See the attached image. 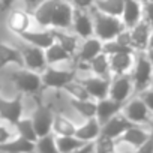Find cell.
<instances>
[{
    "mask_svg": "<svg viewBox=\"0 0 153 153\" xmlns=\"http://www.w3.org/2000/svg\"><path fill=\"white\" fill-rule=\"evenodd\" d=\"M90 12L93 17V24H95V36L99 38L102 42L116 39L126 29L120 17L108 15L105 12L98 11L96 8H92Z\"/></svg>",
    "mask_w": 153,
    "mask_h": 153,
    "instance_id": "cell-1",
    "label": "cell"
},
{
    "mask_svg": "<svg viewBox=\"0 0 153 153\" xmlns=\"http://www.w3.org/2000/svg\"><path fill=\"white\" fill-rule=\"evenodd\" d=\"M78 76L76 68H63V66H47L41 72L42 90H62L68 83Z\"/></svg>",
    "mask_w": 153,
    "mask_h": 153,
    "instance_id": "cell-2",
    "label": "cell"
},
{
    "mask_svg": "<svg viewBox=\"0 0 153 153\" xmlns=\"http://www.w3.org/2000/svg\"><path fill=\"white\" fill-rule=\"evenodd\" d=\"M11 80L20 93L26 95H38L42 90V78L41 72L27 69L24 66H17V69L11 74Z\"/></svg>",
    "mask_w": 153,
    "mask_h": 153,
    "instance_id": "cell-3",
    "label": "cell"
},
{
    "mask_svg": "<svg viewBox=\"0 0 153 153\" xmlns=\"http://www.w3.org/2000/svg\"><path fill=\"white\" fill-rule=\"evenodd\" d=\"M129 75L132 78L135 95H140L141 92H144L150 87L152 78H153V66L150 65L144 51H138L135 54V63H134Z\"/></svg>",
    "mask_w": 153,
    "mask_h": 153,
    "instance_id": "cell-4",
    "label": "cell"
},
{
    "mask_svg": "<svg viewBox=\"0 0 153 153\" xmlns=\"http://www.w3.org/2000/svg\"><path fill=\"white\" fill-rule=\"evenodd\" d=\"M152 125H132L116 140V152L132 150L138 152L149 140Z\"/></svg>",
    "mask_w": 153,
    "mask_h": 153,
    "instance_id": "cell-5",
    "label": "cell"
},
{
    "mask_svg": "<svg viewBox=\"0 0 153 153\" xmlns=\"http://www.w3.org/2000/svg\"><path fill=\"white\" fill-rule=\"evenodd\" d=\"M122 113L134 125H152L153 114L140 95H132L122 107Z\"/></svg>",
    "mask_w": 153,
    "mask_h": 153,
    "instance_id": "cell-6",
    "label": "cell"
},
{
    "mask_svg": "<svg viewBox=\"0 0 153 153\" xmlns=\"http://www.w3.org/2000/svg\"><path fill=\"white\" fill-rule=\"evenodd\" d=\"M102 45H104V42L96 36L81 39V44H80L78 50H76L75 56H74L75 68L76 69H80V68L87 69V63L93 57H96L99 53H102Z\"/></svg>",
    "mask_w": 153,
    "mask_h": 153,
    "instance_id": "cell-7",
    "label": "cell"
},
{
    "mask_svg": "<svg viewBox=\"0 0 153 153\" xmlns=\"http://www.w3.org/2000/svg\"><path fill=\"white\" fill-rule=\"evenodd\" d=\"M24 116V95L20 93L15 98L0 96V120L9 125H15Z\"/></svg>",
    "mask_w": 153,
    "mask_h": 153,
    "instance_id": "cell-8",
    "label": "cell"
},
{
    "mask_svg": "<svg viewBox=\"0 0 153 153\" xmlns=\"http://www.w3.org/2000/svg\"><path fill=\"white\" fill-rule=\"evenodd\" d=\"M33 24L32 12L26 8H9L6 14V27L11 33L20 36L23 32L30 30Z\"/></svg>",
    "mask_w": 153,
    "mask_h": 153,
    "instance_id": "cell-9",
    "label": "cell"
},
{
    "mask_svg": "<svg viewBox=\"0 0 153 153\" xmlns=\"http://www.w3.org/2000/svg\"><path fill=\"white\" fill-rule=\"evenodd\" d=\"M132 95H135V92H134V84H132V78L129 74L111 76L110 90H108V96L111 99L125 104Z\"/></svg>",
    "mask_w": 153,
    "mask_h": 153,
    "instance_id": "cell-10",
    "label": "cell"
},
{
    "mask_svg": "<svg viewBox=\"0 0 153 153\" xmlns=\"http://www.w3.org/2000/svg\"><path fill=\"white\" fill-rule=\"evenodd\" d=\"M21 56H23V66L36 72H42L48 65H47V59H45V50L23 42V45L20 47Z\"/></svg>",
    "mask_w": 153,
    "mask_h": 153,
    "instance_id": "cell-11",
    "label": "cell"
},
{
    "mask_svg": "<svg viewBox=\"0 0 153 153\" xmlns=\"http://www.w3.org/2000/svg\"><path fill=\"white\" fill-rule=\"evenodd\" d=\"M71 30L81 39L95 36V24H93L92 12L87 9H75Z\"/></svg>",
    "mask_w": 153,
    "mask_h": 153,
    "instance_id": "cell-12",
    "label": "cell"
},
{
    "mask_svg": "<svg viewBox=\"0 0 153 153\" xmlns=\"http://www.w3.org/2000/svg\"><path fill=\"white\" fill-rule=\"evenodd\" d=\"M78 80L83 83V86L86 87V90L89 92V95L93 101H98V99L108 96L111 78H104V76L89 74V75H84V76H78Z\"/></svg>",
    "mask_w": 153,
    "mask_h": 153,
    "instance_id": "cell-13",
    "label": "cell"
},
{
    "mask_svg": "<svg viewBox=\"0 0 153 153\" xmlns=\"http://www.w3.org/2000/svg\"><path fill=\"white\" fill-rule=\"evenodd\" d=\"M74 11H75L74 6L68 0H57L54 12H53V18H51V29L71 30Z\"/></svg>",
    "mask_w": 153,
    "mask_h": 153,
    "instance_id": "cell-14",
    "label": "cell"
},
{
    "mask_svg": "<svg viewBox=\"0 0 153 153\" xmlns=\"http://www.w3.org/2000/svg\"><path fill=\"white\" fill-rule=\"evenodd\" d=\"M30 117L33 120L38 137L51 132V125H53V117H54V111L51 107L39 102L36 105V108L33 110V113L30 114Z\"/></svg>",
    "mask_w": 153,
    "mask_h": 153,
    "instance_id": "cell-15",
    "label": "cell"
},
{
    "mask_svg": "<svg viewBox=\"0 0 153 153\" xmlns=\"http://www.w3.org/2000/svg\"><path fill=\"white\" fill-rule=\"evenodd\" d=\"M128 30H129V36H131V47L135 50V53L146 51L147 45H149L150 33H152V26L144 18H141L137 24H134Z\"/></svg>",
    "mask_w": 153,
    "mask_h": 153,
    "instance_id": "cell-16",
    "label": "cell"
},
{
    "mask_svg": "<svg viewBox=\"0 0 153 153\" xmlns=\"http://www.w3.org/2000/svg\"><path fill=\"white\" fill-rule=\"evenodd\" d=\"M20 39L23 42H27V44H32V45H36L42 50H47L51 44L56 42V38H54V32L53 29H42L39 27L38 30H26L20 35Z\"/></svg>",
    "mask_w": 153,
    "mask_h": 153,
    "instance_id": "cell-17",
    "label": "cell"
},
{
    "mask_svg": "<svg viewBox=\"0 0 153 153\" xmlns=\"http://www.w3.org/2000/svg\"><path fill=\"white\" fill-rule=\"evenodd\" d=\"M135 51L132 53H116L110 54V71L111 75H123V74H131L132 66L135 63Z\"/></svg>",
    "mask_w": 153,
    "mask_h": 153,
    "instance_id": "cell-18",
    "label": "cell"
},
{
    "mask_svg": "<svg viewBox=\"0 0 153 153\" xmlns=\"http://www.w3.org/2000/svg\"><path fill=\"white\" fill-rule=\"evenodd\" d=\"M56 3L57 0H41L36 5V8L32 11V17L38 27L51 29V18H53Z\"/></svg>",
    "mask_w": 153,
    "mask_h": 153,
    "instance_id": "cell-19",
    "label": "cell"
},
{
    "mask_svg": "<svg viewBox=\"0 0 153 153\" xmlns=\"http://www.w3.org/2000/svg\"><path fill=\"white\" fill-rule=\"evenodd\" d=\"M134 123L132 122H129L128 119H126V116L120 111V113H117L116 116H113L111 119H108L105 123H102V132L101 134H104V135H107V137H110V138H114V140H117L128 128H131Z\"/></svg>",
    "mask_w": 153,
    "mask_h": 153,
    "instance_id": "cell-20",
    "label": "cell"
},
{
    "mask_svg": "<svg viewBox=\"0 0 153 153\" xmlns=\"http://www.w3.org/2000/svg\"><path fill=\"white\" fill-rule=\"evenodd\" d=\"M101 132H102V125L95 116V117L84 119L83 123L76 125L75 137L80 138L81 141H93L101 135Z\"/></svg>",
    "mask_w": 153,
    "mask_h": 153,
    "instance_id": "cell-21",
    "label": "cell"
},
{
    "mask_svg": "<svg viewBox=\"0 0 153 153\" xmlns=\"http://www.w3.org/2000/svg\"><path fill=\"white\" fill-rule=\"evenodd\" d=\"M45 59L48 66H63L65 63H74V56L68 50H65L59 42L51 44L45 50Z\"/></svg>",
    "mask_w": 153,
    "mask_h": 153,
    "instance_id": "cell-22",
    "label": "cell"
},
{
    "mask_svg": "<svg viewBox=\"0 0 153 153\" xmlns=\"http://www.w3.org/2000/svg\"><path fill=\"white\" fill-rule=\"evenodd\" d=\"M122 107H123L122 102H117V101L111 99L110 96L102 98V99H98L96 101V119L102 125L108 119H111L113 116H116L117 113H120L122 111Z\"/></svg>",
    "mask_w": 153,
    "mask_h": 153,
    "instance_id": "cell-23",
    "label": "cell"
},
{
    "mask_svg": "<svg viewBox=\"0 0 153 153\" xmlns=\"http://www.w3.org/2000/svg\"><path fill=\"white\" fill-rule=\"evenodd\" d=\"M120 18L126 29L132 27L143 18V3L140 0H123V12Z\"/></svg>",
    "mask_w": 153,
    "mask_h": 153,
    "instance_id": "cell-24",
    "label": "cell"
},
{
    "mask_svg": "<svg viewBox=\"0 0 153 153\" xmlns=\"http://www.w3.org/2000/svg\"><path fill=\"white\" fill-rule=\"evenodd\" d=\"M9 65L23 66V56H21L20 47H14L6 42H0V71Z\"/></svg>",
    "mask_w": 153,
    "mask_h": 153,
    "instance_id": "cell-25",
    "label": "cell"
},
{
    "mask_svg": "<svg viewBox=\"0 0 153 153\" xmlns=\"http://www.w3.org/2000/svg\"><path fill=\"white\" fill-rule=\"evenodd\" d=\"M0 152H8V153H29L35 152V141H30L24 137L15 135L9 141L0 144Z\"/></svg>",
    "mask_w": 153,
    "mask_h": 153,
    "instance_id": "cell-26",
    "label": "cell"
},
{
    "mask_svg": "<svg viewBox=\"0 0 153 153\" xmlns=\"http://www.w3.org/2000/svg\"><path fill=\"white\" fill-rule=\"evenodd\" d=\"M56 42H59L65 50H68L72 56H75L76 50H78L81 44V38L76 36L72 30H60V29H53Z\"/></svg>",
    "mask_w": 153,
    "mask_h": 153,
    "instance_id": "cell-27",
    "label": "cell"
},
{
    "mask_svg": "<svg viewBox=\"0 0 153 153\" xmlns=\"http://www.w3.org/2000/svg\"><path fill=\"white\" fill-rule=\"evenodd\" d=\"M87 72L98 75V76H104V78H111V71H110V60H108V54H105L104 51L99 53L96 57H93L89 63H87Z\"/></svg>",
    "mask_w": 153,
    "mask_h": 153,
    "instance_id": "cell-28",
    "label": "cell"
},
{
    "mask_svg": "<svg viewBox=\"0 0 153 153\" xmlns=\"http://www.w3.org/2000/svg\"><path fill=\"white\" fill-rule=\"evenodd\" d=\"M76 123H74L66 114L63 113H54L51 132L54 135H75Z\"/></svg>",
    "mask_w": 153,
    "mask_h": 153,
    "instance_id": "cell-29",
    "label": "cell"
},
{
    "mask_svg": "<svg viewBox=\"0 0 153 153\" xmlns=\"http://www.w3.org/2000/svg\"><path fill=\"white\" fill-rule=\"evenodd\" d=\"M69 107L83 119L96 116V101L93 99H72L69 98Z\"/></svg>",
    "mask_w": 153,
    "mask_h": 153,
    "instance_id": "cell-30",
    "label": "cell"
},
{
    "mask_svg": "<svg viewBox=\"0 0 153 153\" xmlns=\"http://www.w3.org/2000/svg\"><path fill=\"white\" fill-rule=\"evenodd\" d=\"M86 141H81L75 135H56V144L59 153H78L81 146Z\"/></svg>",
    "mask_w": 153,
    "mask_h": 153,
    "instance_id": "cell-31",
    "label": "cell"
},
{
    "mask_svg": "<svg viewBox=\"0 0 153 153\" xmlns=\"http://www.w3.org/2000/svg\"><path fill=\"white\" fill-rule=\"evenodd\" d=\"M14 128H15L17 135L24 137V138H27V140H30V141H36V140H38V134H36V129H35V125H33V120H32L30 116H26V114H24V116L14 125Z\"/></svg>",
    "mask_w": 153,
    "mask_h": 153,
    "instance_id": "cell-32",
    "label": "cell"
},
{
    "mask_svg": "<svg viewBox=\"0 0 153 153\" xmlns=\"http://www.w3.org/2000/svg\"><path fill=\"white\" fill-rule=\"evenodd\" d=\"M62 92L68 96V98H72V99H92L89 92L86 90V87L83 86V83L78 80V76H76L75 80H72L71 83H68Z\"/></svg>",
    "mask_w": 153,
    "mask_h": 153,
    "instance_id": "cell-33",
    "label": "cell"
},
{
    "mask_svg": "<svg viewBox=\"0 0 153 153\" xmlns=\"http://www.w3.org/2000/svg\"><path fill=\"white\" fill-rule=\"evenodd\" d=\"M93 8H96L98 11L105 12L108 15L122 17V12H123V0H96Z\"/></svg>",
    "mask_w": 153,
    "mask_h": 153,
    "instance_id": "cell-34",
    "label": "cell"
},
{
    "mask_svg": "<svg viewBox=\"0 0 153 153\" xmlns=\"http://www.w3.org/2000/svg\"><path fill=\"white\" fill-rule=\"evenodd\" d=\"M35 152H41V153H57L56 135L53 132H48L45 135L38 137V140L35 141Z\"/></svg>",
    "mask_w": 153,
    "mask_h": 153,
    "instance_id": "cell-35",
    "label": "cell"
},
{
    "mask_svg": "<svg viewBox=\"0 0 153 153\" xmlns=\"http://www.w3.org/2000/svg\"><path fill=\"white\" fill-rule=\"evenodd\" d=\"M102 51L110 56V54H116V53H132L134 50H132L129 45H125L123 42H120V41L116 38V39H111V41L104 42Z\"/></svg>",
    "mask_w": 153,
    "mask_h": 153,
    "instance_id": "cell-36",
    "label": "cell"
},
{
    "mask_svg": "<svg viewBox=\"0 0 153 153\" xmlns=\"http://www.w3.org/2000/svg\"><path fill=\"white\" fill-rule=\"evenodd\" d=\"M95 150L98 153H108V152H116V140L110 138L104 134H101L95 140Z\"/></svg>",
    "mask_w": 153,
    "mask_h": 153,
    "instance_id": "cell-37",
    "label": "cell"
},
{
    "mask_svg": "<svg viewBox=\"0 0 153 153\" xmlns=\"http://www.w3.org/2000/svg\"><path fill=\"white\" fill-rule=\"evenodd\" d=\"M17 135L15 128L3 120H0V144H3L6 141H9L11 138H14Z\"/></svg>",
    "mask_w": 153,
    "mask_h": 153,
    "instance_id": "cell-38",
    "label": "cell"
},
{
    "mask_svg": "<svg viewBox=\"0 0 153 153\" xmlns=\"http://www.w3.org/2000/svg\"><path fill=\"white\" fill-rule=\"evenodd\" d=\"M143 18L153 29V0H149V2L143 3Z\"/></svg>",
    "mask_w": 153,
    "mask_h": 153,
    "instance_id": "cell-39",
    "label": "cell"
},
{
    "mask_svg": "<svg viewBox=\"0 0 153 153\" xmlns=\"http://www.w3.org/2000/svg\"><path fill=\"white\" fill-rule=\"evenodd\" d=\"M68 2L74 6V9H87V11H90L95 6L96 0H68Z\"/></svg>",
    "mask_w": 153,
    "mask_h": 153,
    "instance_id": "cell-40",
    "label": "cell"
},
{
    "mask_svg": "<svg viewBox=\"0 0 153 153\" xmlns=\"http://www.w3.org/2000/svg\"><path fill=\"white\" fill-rule=\"evenodd\" d=\"M140 96L143 98V101L146 102V105L149 107V110H150V111H152V114H153V89H152V87H149L147 90L141 92V93H140Z\"/></svg>",
    "mask_w": 153,
    "mask_h": 153,
    "instance_id": "cell-41",
    "label": "cell"
},
{
    "mask_svg": "<svg viewBox=\"0 0 153 153\" xmlns=\"http://www.w3.org/2000/svg\"><path fill=\"white\" fill-rule=\"evenodd\" d=\"M96 150H95V140L93 141H86L83 146H81V149L78 150V153H95Z\"/></svg>",
    "mask_w": 153,
    "mask_h": 153,
    "instance_id": "cell-42",
    "label": "cell"
},
{
    "mask_svg": "<svg viewBox=\"0 0 153 153\" xmlns=\"http://www.w3.org/2000/svg\"><path fill=\"white\" fill-rule=\"evenodd\" d=\"M21 2H23V5H24V8L26 9H29L30 12L36 8V5L41 2V0H21Z\"/></svg>",
    "mask_w": 153,
    "mask_h": 153,
    "instance_id": "cell-43",
    "label": "cell"
},
{
    "mask_svg": "<svg viewBox=\"0 0 153 153\" xmlns=\"http://www.w3.org/2000/svg\"><path fill=\"white\" fill-rule=\"evenodd\" d=\"M15 2V0H0V5H2V9H9L12 6V3Z\"/></svg>",
    "mask_w": 153,
    "mask_h": 153,
    "instance_id": "cell-44",
    "label": "cell"
},
{
    "mask_svg": "<svg viewBox=\"0 0 153 153\" xmlns=\"http://www.w3.org/2000/svg\"><path fill=\"white\" fill-rule=\"evenodd\" d=\"M144 53H146V57L149 59V62H150V65L153 66V48H147V50H146Z\"/></svg>",
    "mask_w": 153,
    "mask_h": 153,
    "instance_id": "cell-45",
    "label": "cell"
},
{
    "mask_svg": "<svg viewBox=\"0 0 153 153\" xmlns=\"http://www.w3.org/2000/svg\"><path fill=\"white\" fill-rule=\"evenodd\" d=\"M147 48H153V29H152V33H150V39H149V45Z\"/></svg>",
    "mask_w": 153,
    "mask_h": 153,
    "instance_id": "cell-46",
    "label": "cell"
},
{
    "mask_svg": "<svg viewBox=\"0 0 153 153\" xmlns=\"http://www.w3.org/2000/svg\"><path fill=\"white\" fill-rule=\"evenodd\" d=\"M140 2H141V3H146V2H149V0H140Z\"/></svg>",
    "mask_w": 153,
    "mask_h": 153,
    "instance_id": "cell-47",
    "label": "cell"
},
{
    "mask_svg": "<svg viewBox=\"0 0 153 153\" xmlns=\"http://www.w3.org/2000/svg\"><path fill=\"white\" fill-rule=\"evenodd\" d=\"M150 87H152V89H153V78H152V84H150Z\"/></svg>",
    "mask_w": 153,
    "mask_h": 153,
    "instance_id": "cell-48",
    "label": "cell"
},
{
    "mask_svg": "<svg viewBox=\"0 0 153 153\" xmlns=\"http://www.w3.org/2000/svg\"><path fill=\"white\" fill-rule=\"evenodd\" d=\"M0 93H2V84H0ZM0 96H2V95H0Z\"/></svg>",
    "mask_w": 153,
    "mask_h": 153,
    "instance_id": "cell-49",
    "label": "cell"
},
{
    "mask_svg": "<svg viewBox=\"0 0 153 153\" xmlns=\"http://www.w3.org/2000/svg\"><path fill=\"white\" fill-rule=\"evenodd\" d=\"M0 9H2V5H0Z\"/></svg>",
    "mask_w": 153,
    "mask_h": 153,
    "instance_id": "cell-50",
    "label": "cell"
}]
</instances>
